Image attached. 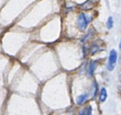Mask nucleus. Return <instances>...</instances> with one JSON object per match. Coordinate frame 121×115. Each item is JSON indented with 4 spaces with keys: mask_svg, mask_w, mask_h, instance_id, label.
<instances>
[{
    "mask_svg": "<svg viewBox=\"0 0 121 115\" xmlns=\"http://www.w3.org/2000/svg\"><path fill=\"white\" fill-rule=\"evenodd\" d=\"M116 61H117V52L114 50H112L109 53V62H108V70H113L116 65Z\"/></svg>",
    "mask_w": 121,
    "mask_h": 115,
    "instance_id": "nucleus-1",
    "label": "nucleus"
},
{
    "mask_svg": "<svg viewBox=\"0 0 121 115\" xmlns=\"http://www.w3.org/2000/svg\"><path fill=\"white\" fill-rule=\"evenodd\" d=\"M89 22V19L87 18L86 15L84 13H81V15L79 16L77 20V24L79 28L81 29V31H85L87 27V24Z\"/></svg>",
    "mask_w": 121,
    "mask_h": 115,
    "instance_id": "nucleus-2",
    "label": "nucleus"
},
{
    "mask_svg": "<svg viewBox=\"0 0 121 115\" xmlns=\"http://www.w3.org/2000/svg\"><path fill=\"white\" fill-rule=\"evenodd\" d=\"M107 98V91H106L105 88H102L100 90V94H99V101L101 103H104Z\"/></svg>",
    "mask_w": 121,
    "mask_h": 115,
    "instance_id": "nucleus-3",
    "label": "nucleus"
},
{
    "mask_svg": "<svg viewBox=\"0 0 121 115\" xmlns=\"http://www.w3.org/2000/svg\"><path fill=\"white\" fill-rule=\"evenodd\" d=\"M93 8V2L92 0H87L86 3L81 4V9H86V10H89Z\"/></svg>",
    "mask_w": 121,
    "mask_h": 115,
    "instance_id": "nucleus-4",
    "label": "nucleus"
},
{
    "mask_svg": "<svg viewBox=\"0 0 121 115\" xmlns=\"http://www.w3.org/2000/svg\"><path fill=\"white\" fill-rule=\"evenodd\" d=\"M86 98H87V94H86L80 95V96L77 98V103L78 104H82V103L86 101Z\"/></svg>",
    "mask_w": 121,
    "mask_h": 115,
    "instance_id": "nucleus-5",
    "label": "nucleus"
},
{
    "mask_svg": "<svg viewBox=\"0 0 121 115\" xmlns=\"http://www.w3.org/2000/svg\"><path fill=\"white\" fill-rule=\"evenodd\" d=\"M95 67H96V62L95 61H92L90 65V68H89V72H90V75H92L93 73H94V70H95Z\"/></svg>",
    "mask_w": 121,
    "mask_h": 115,
    "instance_id": "nucleus-6",
    "label": "nucleus"
},
{
    "mask_svg": "<svg viewBox=\"0 0 121 115\" xmlns=\"http://www.w3.org/2000/svg\"><path fill=\"white\" fill-rule=\"evenodd\" d=\"M107 28L110 29L112 28L113 27V18L111 17H109V18H108V21H107Z\"/></svg>",
    "mask_w": 121,
    "mask_h": 115,
    "instance_id": "nucleus-7",
    "label": "nucleus"
},
{
    "mask_svg": "<svg viewBox=\"0 0 121 115\" xmlns=\"http://www.w3.org/2000/svg\"><path fill=\"white\" fill-rule=\"evenodd\" d=\"M91 111H92V109H91V107L89 106L87 108V109L86 110V112L84 113V111H83V113H84L85 115H91Z\"/></svg>",
    "mask_w": 121,
    "mask_h": 115,
    "instance_id": "nucleus-8",
    "label": "nucleus"
},
{
    "mask_svg": "<svg viewBox=\"0 0 121 115\" xmlns=\"http://www.w3.org/2000/svg\"><path fill=\"white\" fill-rule=\"evenodd\" d=\"M98 50H99V47H98L97 46H93V47H91V54H95Z\"/></svg>",
    "mask_w": 121,
    "mask_h": 115,
    "instance_id": "nucleus-9",
    "label": "nucleus"
},
{
    "mask_svg": "<svg viewBox=\"0 0 121 115\" xmlns=\"http://www.w3.org/2000/svg\"><path fill=\"white\" fill-rule=\"evenodd\" d=\"M119 49L121 50V42H120V44H119Z\"/></svg>",
    "mask_w": 121,
    "mask_h": 115,
    "instance_id": "nucleus-10",
    "label": "nucleus"
}]
</instances>
